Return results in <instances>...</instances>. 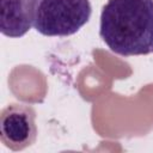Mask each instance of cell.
Masks as SVG:
<instances>
[{"mask_svg":"<svg viewBox=\"0 0 153 153\" xmlns=\"http://www.w3.org/2000/svg\"><path fill=\"white\" fill-rule=\"evenodd\" d=\"M99 36L117 55L153 54V0H108L100 13Z\"/></svg>","mask_w":153,"mask_h":153,"instance_id":"6da1fadb","label":"cell"},{"mask_svg":"<svg viewBox=\"0 0 153 153\" xmlns=\"http://www.w3.org/2000/svg\"><path fill=\"white\" fill-rule=\"evenodd\" d=\"M33 26V0H0V31L10 38L23 37Z\"/></svg>","mask_w":153,"mask_h":153,"instance_id":"277c9868","label":"cell"},{"mask_svg":"<svg viewBox=\"0 0 153 153\" xmlns=\"http://www.w3.org/2000/svg\"><path fill=\"white\" fill-rule=\"evenodd\" d=\"M1 142L12 151H22L37 139L36 111L23 103L7 104L0 115Z\"/></svg>","mask_w":153,"mask_h":153,"instance_id":"3957f363","label":"cell"},{"mask_svg":"<svg viewBox=\"0 0 153 153\" xmlns=\"http://www.w3.org/2000/svg\"><path fill=\"white\" fill-rule=\"evenodd\" d=\"M90 0H33V29L43 36L76 33L90 19Z\"/></svg>","mask_w":153,"mask_h":153,"instance_id":"7a4b0ae2","label":"cell"}]
</instances>
